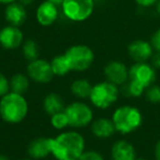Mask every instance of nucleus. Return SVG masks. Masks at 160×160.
<instances>
[{"label":"nucleus","instance_id":"nucleus-1","mask_svg":"<svg viewBox=\"0 0 160 160\" xmlns=\"http://www.w3.org/2000/svg\"><path fill=\"white\" fill-rule=\"evenodd\" d=\"M86 150V138L78 129H65L51 137V153L56 160H77Z\"/></svg>","mask_w":160,"mask_h":160},{"label":"nucleus","instance_id":"nucleus-2","mask_svg":"<svg viewBox=\"0 0 160 160\" xmlns=\"http://www.w3.org/2000/svg\"><path fill=\"white\" fill-rule=\"evenodd\" d=\"M30 105L24 94L10 91L0 98V118L10 125L22 123L29 114Z\"/></svg>","mask_w":160,"mask_h":160},{"label":"nucleus","instance_id":"nucleus-3","mask_svg":"<svg viewBox=\"0 0 160 160\" xmlns=\"http://www.w3.org/2000/svg\"><path fill=\"white\" fill-rule=\"evenodd\" d=\"M112 121L116 133L128 135L136 132L142 124V113L137 107L124 104L116 108L112 114Z\"/></svg>","mask_w":160,"mask_h":160},{"label":"nucleus","instance_id":"nucleus-4","mask_svg":"<svg viewBox=\"0 0 160 160\" xmlns=\"http://www.w3.org/2000/svg\"><path fill=\"white\" fill-rule=\"evenodd\" d=\"M118 97L120 89L118 86L108 80H103L92 86L89 100L96 109L108 110L118 102Z\"/></svg>","mask_w":160,"mask_h":160},{"label":"nucleus","instance_id":"nucleus-5","mask_svg":"<svg viewBox=\"0 0 160 160\" xmlns=\"http://www.w3.org/2000/svg\"><path fill=\"white\" fill-rule=\"evenodd\" d=\"M65 56L69 64L71 71L83 72L91 68L96 60V54L90 46L85 44H76L68 47Z\"/></svg>","mask_w":160,"mask_h":160},{"label":"nucleus","instance_id":"nucleus-6","mask_svg":"<svg viewBox=\"0 0 160 160\" xmlns=\"http://www.w3.org/2000/svg\"><path fill=\"white\" fill-rule=\"evenodd\" d=\"M65 113L68 118L69 127L72 129H81L91 125L94 120V112L91 105L77 100L65 107Z\"/></svg>","mask_w":160,"mask_h":160},{"label":"nucleus","instance_id":"nucleus-7","mask_svg":"<svg viewBox=\"0 0 160 160\" xmlns=\"http://www.w3.org/2000/svg\"><path fill=\"white\" fill-rule=\"evenodd\" d=\"M93 9V0H64L62 3L64 16L73 22H82L89 19Z\"/></svg>","mask_w":160,"mask_h":160},{"label":"nucleus","instance_id":"nucleus-8","mask_svg":"<svg viewBox=\"0 0 160 160\" xmlns=\"http://www.w3.org/2000/svg\"><path fill=\"white\" fill-rule=\"evenodd\" d=\"M27 75L31 81L38 85H47L55 78L51 62L43 58H38L29 62L27 66Z\"/></svg>","mask_w":160,"mask_h":160},{"label":"nucleus","instance_id":"nucleus-9","mask_svg":"<svg viewBox=\"0 0 160 160\" xmlns=\"http://www.w3.org/2000/svg\"><path fill=\"white\" fill-rule=\"evenodd\" d=\"M157 73L150 62H134L129 67V79L133 82L142 86L145 90L156 81Z\"/></svg>","mask_w":160,"mask_h":160},{"label":"nucleus","instance_id":"nucleus-10","mask_svg":"<svg viewBox=\"0 0 160 160\" xmlns=\"http://www.w3.org/2000/svg\"><path fill=\"white\" fill-rule=\"evenodd\" d=\"M105 80L118 87L124 86L129 79V68L121 60H111L103 68Z\"/></svg>","mask_w":160,"mask_h":160},{"label":"nucleus","instance_id":"nucleus-11","mask_svg":"<svg viewBox=\"0 0 160 160\" xmlns=\"http://www.w3.org/2000/svg\"><path fill=\"white\" fill-rule=\"evenodd\" d=\"M24 42L23 32L19 27L6 25L0 30V46L7 51H14Z\"/></svg>","mask_w":160,"mask_h":160},{"label":"nucleus","instance_id":"nucleus-12","mask_svg":"<svg viewBox=\"0 0 160 160\" xmlns=\"http://www.w3.org/2000/svg\"><path fill=\"white\" fill-rule=\"evenodd\" d=\"M127 53L135 62H144L150 60L155 51L148 41L135 40L127 46Z\"/></svg>","mask_w":160,"mask_h":160},{"label":"nucleus","instance_id":"nucleus-13","mask_svg":"<svg viewBox=\"0 0 160 160\" xmlns=\"http://www.w3.org/2000/svg\"><path fill=\"white\" fill-rule=\"evenodd\" d=\"M28 155L34 160H42L51 156V137H36L28 145Z\"/></svg>","mask_w":160,"mask_h":160},{"label":"nucleus","instance_id":"nucleus-14","mask_svg":"<svg viewBox=\"0 0 160 160\" xmlns=\"http://www.w3.org/2000/svg\"><path fill=\"white\" fill-rule=\"evenodd\" d=\"M112 160H136V149L131 142L126 139H118L112 145Z\"/></svg>","mask_w":160,"mask_h":160},{"label":"nucleus","instance_id":"nucleus-15","mask_svg":"<svg viewBox=\"0 0 160 160\" xmlns=\"http://www.w3.org/2000/svg\"><path fill=\"white\" fill-rule=\"evenodd\" d=\"M58 18V9L55 3L45 0L36 9V20L42 27H49Z\"/></svg>","mask_w":160,"mask_h":160},{"label":"nucleus","instance_id":"nucleus-16","mask_svg":"<svg viewBox=\"0 0 160 160\" xmlns=\"http://www.w3.org/2000/svg\"><path fill=\"white\" fill-rule=\"evenodd\" d=\"M91 133L96 138L99 139H108L111 138L116 133L115 126L113 124L112 118H94L90 125Z\"/></svg>","mask_w":160,"mask_h":160},{"label":"nucleus","instance_id":"nucleus-17","mask_svg":"<svg viewBox=\"0 0 160 160\" xmlns=\"http://www.w3.org/2000/svg\"><path fill=\"white\" fill-rule=\"evenodd\" d=\"M5 18L10 25L20 28L27 20V11L24 6L18 2L9 3L5 10Z\"/></svg>","mask_w":160,"mask_h":160},{"label":"nucleus","instance_id":"nucleus-18","mask_svg":"<svg viewBox=\"0 0 160 160\" xmlns=\"http://www.w3.org/2000/svg\"><path fill=\"white\" fill-rule=\"evenodd\" d=\"M65 107L66 104H65L64 99L57 92H49L43 99V109L45 113L48 114L49 116L60 111H64Z\"/></svg>","mask_w":160,"mask_h":160},{"label":"nucleus","instance_id":"nucleus-19","mask_svg":"<svg viewBox=\"0 0 160 160\" xmlns=\"http://www.w3.org/2000/svg\"><path fill=\"white\" fill-rule=\"evenodd\" d=\"M92 86L93 85H91L89 80L86 78H78L70 83L69 89L75 98L79 100H85V99H89Z\"/></svg>","mask_w":160,"mask_h":160},{"label":"nucleus","instance_id":"nucleus-20","mask_svg":"<svg viewBox=\"0 0 160 160\" xmlns=\"http://www.w3.org/2000/svg\"><path fill=\"white\" fill-rule=\"evenodd\" d=\"M31 79L27 73L17 72L10 78V91L19 94H25L30 89Z\"/></svg>","mask_w":160,"mask_h":160},{"label":"nucleus","instance_id":"nucleus-21","mask_svg":"<svg viewBox=\"0 0 160 160\" xmlns=\"http://www.w3.org/2000/svg\"><path fill=\"white\" fill-rule=\"evenodd\" d=\"M51 66L55 77H66L69 72H71V69L69 67L65 54L54 56L53 59L51 60Z\"/></svg>","mask_w":160,"mask_h":160},{"label":"nucleus","instance_id":"nucleus-22","mask_svg":"<svg viewBox=\"0 0 160 160\" xmlns=\"http://www.w3.org/2000/svg\"><path fill=\"white\" fill-rule=\"evenodd\" d=\"M22 55L28 62L40 58V47L33 40H27L22 44Z\"/></svg>","mask_w":160,"mask_h":160},{"label":"nucleus","instance_id":"nucleus-23","mask_svg":"<svg viewBox=\"0 0 160 160\" xmlns=\"http://www.w3.org/2000/svg\"><path fill=\"white\" fill-rule=\"evenodd\" d=\"M51 125L54 129L56 131L62 132L65 129H67L69 127V122L68 118H67L65 111H60L58 113H55L53 115H51Z\"/></svg>","mask_w":160,"mask_h":160},{"label":"nucleus","instance_id":"nucleus-24","mask_svg":"<svg viewBox=\"0 0 160 160\" xmlns=\"http://www.w3.org/2000/svg\"><path fill=\"white\" fill-rule=\"evenodd\" d=\"M144 94L148 102L153 103V104L160 103V86L151 85L150 87L145 90Z\"/></svg>","mask_w":160,"mask_h":160},{"label":"nucleus","instance_id":"nucleus-25","mask_svg":"<svg viewBox=\"0 0 160 160\" xmlns=\"http://www.w3.org/2000/svg\"><path fill=\"white\" fill-rule=\"evenodd\" d=\"M77 160H104L103 155L98 150H86Z\"/></svg>","mask_w":160,"mask_h":160},{"label":"nucleus","instance_id":"nucleus-26","mask_svg":"<svg viewBox=\"0 0 160 160\" xmlns=\"http://www.w3.org/2000/svg\"><path fill=\"white\" fill-rule=\"evenodd\" d=\"M10 92V78L5 73L0 72V98Z\"/></svg>","mask_w":160,"mask_h":160},{"label":"nucleus","instance_id":"nucleus-27","mask_svg":"<svg viewBox=\"0 0 160 160\" xmlns=\"http://www.w3.org/2000/svg\"><path fill=\"white\" fill-rule=\"evenodd\" d=\"M149 42H150L153 51L157 52V53H160V29L156 30V31L153 32Z\"/></svg>","mask_w":160,"mask_h":160},{"label":"nucleus","instance_id":"nucleus-28","mask_svg":"<svg viewBox=\"0 0 160 160\" xmlns=\"http://www.w3.org/2000/svg\"><path fill=\"white\" fill-rule=\"evenodd\" d=\"M157 1L158 0H135V2L142 8H149L152 7V6H156Z\"/></svg>","mask_w":160,"mask_h":160},{"label":"nucleus","instance_id":"nucleus-29","mask_svg":"<svg viewBox=\"0 0 160 160\" xmlns=\"http://www.w3.org/2000/svg\"><path fill=\"white\" fill-rule=\"evenodd\" d=\"M150 64L155 69H160V53L155 52L150 58Z\"/></svg>","mask_w":160,"mask_h":160},{"label":"nucleus","instance_id":"nucleus-30","mask_svg":"<svg viewBox=\"0 0 160 160\" xmlns=\"http://www.w3.org/2000/svg\"><path fill=\"white\" fill-rule=\"evenodd\" d=\"M153 155H155L156 160H160V139L156 142L155 149H153Z\"/></svg>","mask_w":160,"mask_h":160},{"label":"nucleus","instance_id":"nucleus-31","mask_svg":"<svg viewBox=\"0 0 160 160\" xmlns=\"http://www.w3.org/2000/svg\"><path fill=\"white\" fill-rule=\"evenodd\" d=\"M32 2H33V0H20V3H22L23 6L31 5Z\"/></svg>","mask_w":160,"mask_h":160},{"label":"nucleus","instance_id":"nucleus-32","mask_svg":"<svg viewBox=\"0 0 160 160\" xmlns=\"http://www.w3.org/2000/svg\"><path fill=\"white\" fill-rule=\"evenodd\" d=\"M12 2H16V0H0V3H5V5H9Z\"/></svg>","mask_w":160,"mask_h":160},{"label":"nucleus","instance_id":"nucleus-33","mask_svg":"<svg viewBox=\"0 0 160 160\" xmlns=\"http://www.w3.org/2000/svg\"><path fill=\"white\" fill-rule=\"evenodd\" d=\"M156 11L160 16V0H158L157 3H156Z\"/></svg>","mask_w":160,"mask_h":160},{"label":"nucleus","instance_id":"nucleus-34","mask_svg":"<svg viewBox=\"0 0 160 160\" xmlns=\"http://www.w3.org/2000/svg\"><path fill=\"white\" fill-rule=\"evenodd\" d=\"M48 1H51V2L55 3L56 6H58V5H62L64 0H48Z\"/></svg>","mask_w":160,"mask_h":160},{"label":"nucleus","instance_id":"nucleus-35","mask_svg":"<svg viewBox=\"0 0 160 160\" xmlns=\"http://www.w3.org/2000/svg\"><path fill=\"white\" fill-rule=\"evenodd\" d=\"M0 160H10V159L8 156L3 155V153H0Z\"/></svg>","mask_w":160,"mask_h":160},{"label":"nucleus","instance_id":"nucleus-36","mask_svg":"<svg viewBox=\"0 0 160 160\" xmlns=\"http://www.w3.org/2000/svg\"><path fill=\"white\" fill-rule=\"evenodd\" d=\"M136 160H147L146 158H142V157H137L136 158Z\"/></svg>","mask_w":160,"mask_h":160},{"label":"nucleus","instance_id":"nucleus-37","mask_svg":"<svg viewBox=\"0 0 160 160\" xmlns=\"http://www.w3.org/2000/svg\"><path fill=\"white\" fill-rule=\"evenodd\" d=\"M19 160H34L32 158H23V159H19Z\"/></svg>","mask_w":160,"mask_h":160}]
</instances>
